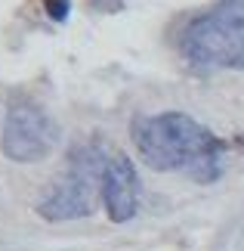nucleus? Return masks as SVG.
<instances>
[{
  "label": "nucleus",
  "instance_id": "obj_2",
  "mask_svg": "<svg viewBox=\"0 0 244 251\" xmlns=\"http://www.w3.org/2000/svg\"><path fill=\"white\" fill-rule=\"evenodd\" d=\"M179 56L198 72L244 69V0H217L179 31Z\"/></svg>",
  "mask_w": 244,
  "mask_h": 251
},
{
  "label": "nucleus",
  "instance_id": "obj_3",
  "mask_svg": "<svg viewBox=\"0 0 244 251\" xmlns=\"http://www.w3.org/2000/svg\"><path fill=\"white\" fill-rule=\"evenodd\" d=\"M105 161H109V149H102L99 143L74 146L71 155H68L65 174L37 201V214L50 220V224L90 217L96 208V199L102 196Z\"/></svg>",
  "mask_w": 244,
  "mask_h": 251
},
{
  "label": "nucleus",
  "instance_id": "obj_1",
  "mask_svg": "<svg viewBox=\"0 0 244 251\" xmlns=\"http://www.w3.org/2000/svg\"><path fill=\"white\" fill-rule=\"evenodd\" d=\"M133 143L139 158L155 171L185 174L195 183H213L222 177V155L232 143L220 140L189 112H158L133 121Z\"/></svg>",
  "mask_w": 244,
  "mask_h": 251
},
{
  "label": "nucleus",
  "instance_id": "obj_6",
  "mask_svg": "<svg viewBox=\"0 0 244 251\" xmlns=\"http://www.w3.org/2000/svg\"><path fill=\"white\" fill-rule=\"evenodd\" d=\"M44 6H46V16L53 22H65L68 9H71V0H44Z\"/></svg>",
  "mask_w": 244,
  "mask_h": 251
},
{
  "label": "nucleus",
  "instance_id": "obj_4",
  "mask_svg": "<svg viewBox=\"0 0 244 251\" xmlns=\"http://www.w3.org/2000/svg\"><path fill=\"white\" fill-rule=\"evenodd\" d=\"M59 137V124L50 118V112H44L31 100H16L6 112L0 149L16 165H34V161L53 155Z\"/></svg>",
  "mask_w": 244,
  "mask_h": 251
},
{
  "label": "nucleus",
  "instance_id": "obj_5",
  "mask_svg": "<svg viewBox=\"0 0 244 251\" xmlns=\"http://www.w3.org/2000/svg\"><path fill=\"white\" fill-rule=\"evenodd\" d=\"M139 174H136L130 155L124 152H109L105 161V177H102V205L111 224H127L139 211Z\"/></svg>",
  "mask_w": 244,
  "mask_h": 251
}]
</instances>
